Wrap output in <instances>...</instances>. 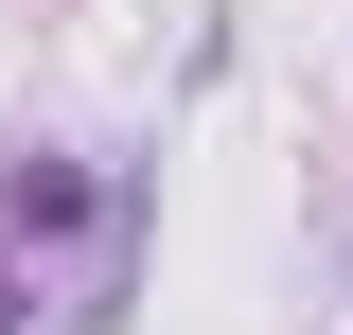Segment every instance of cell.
I'll use <instances>...</instances> for the list:
<instances>
[{
    "label": "cell",
    "instance_id": "6da1fadb",
    "mask_svg": "<svg viewBox=\"0 0 353 335\" xmlns=\"http://www.w3.org/2000/svg\"><path fill=\"white\" fill-rule=\"evenodd\" d=\"M141 265V159L18 141L0 159V335H88Z\"/></svg>",
    "mask_w": 353,
    "mask_h": 335
}]
</instances>
